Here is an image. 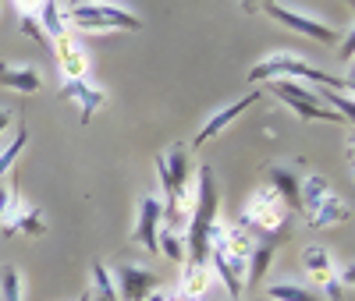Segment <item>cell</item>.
Masks as SVG:
<instances>
[{
    "label": "cell",
    "mask_w": 355,
    "mask_h": 301,
    "mask_svg": "<svg viewBox=\"0 0 355 301\" xmlns=\"http://www.w3.org/2000/svg\"><path fill=\"white\" fill-rule=\"evenodd\" d=\"M11 202H15V188H8V185H0V224H4V217H8V209H11Z\"/></svg>",
    "instance_id": "83f0119b"
},
{
    "label": "cell",
    "mask_w": 355,
    "mask_h": 301,
    "mask_svg": "<svg viewBox=\"0 0 355 301\" xmlns=\"http://www.w3.org/2000/svg\"><path fill=\"white\" fill-rule=\"evenodd\" d=\"M316 100H327L331 103V110L345 120V125H352V89H320L316 93Z\"/></svg>",
    "instance_id": "603a6c76"
},
{
    "label": "cell",
    "mask_w": 355,
    "mask_h": 301,
    "mask_svg": "<svg viewBox=\"0 0 355 301\" xmlns=\"http://www.w3.org/2000/svg\"><path fill=\"white\" fill-rule=\"evenodd\" d=\"M266 298H270V301H323L316 291H306L302 284H295V280L270 284V287H266Z\"/></svg>",
    "instance_id": "ffe728a7"
},
{
    "label": "cell",
    "mask_w": 355,
    "mask_h": 301,
    "mask_svg": "<svg viewBox=\"0 0 355 301\" xmlns=\"http://www.w3.org/2000/svg\"><path fill=\"white\" fill-rule=\"evenodd\" d=\"M21 36H28V39H33V43H40V46H46L50 39L43 36V28H40V21H36V15H21Z\"/></svg>",
    "instance_id": "4316f807"
},
{
    "label": "cell",
    "mask_w": 355,
    "mask_h": 301,
    "mask_svg": "<svg viewBox=\"0 0 355 301\" xmlns=\"http://www.w3.org/2000/svg\"><path fill=\"white\" fill-rule=\"evenodd\" d=\"M4 237H18V234H28V237H43L46 234V220H43V209L40 206H28V202H11L4 224H0Z\"/></svg>",
    "instance_id": "7c38bea8"
},
{
    "label": "cell",
    "mask_w": 355,
    "mask_h": 301,
    "mask_svg": "<svg viewBox=\"0 0 355 301\" xmlns=\"http://www.w3.org/2000/svg\"><path fill=\"white\" fill-rule=\"evenodd\" d=\"M36 21H40V28H43L46 39H61V36L71 33L68 21H64V8L57 4V0H43L40 11H36Z\"/></svg>",
    "instance_id": "ac0fdd59"
},
{
    "label": "cell",
    "mask_w": 355,
    "mask_h": 301,
    "mask_svg": "<svg viewBox=\"0 0 355 301\" xmlns=\"http://www.w3.org/2000/svg\"><path fill=\"white\" fill-rule=\"evenodd\" d=\"M157 252L167 255L171 262H185V234H178V230H167L160 227V237H157Z\"/></svg>",
    "instance_id": "cb8c5ba5"
},
{
    "label": "cell",
    "mask_w": 355,
    "mask_h": 301,
    "mask_svg": "<svg viewBox=\"0 0 355 301\" xmlns=\"http://www.w3.org/2000/svg\"><path fill=\"white\" fill-rule=\"evenodd\" d=\"M0 85H8L15 89V93H40V85H43V75L36 68H28V64H0Z\"/></svg>",
    "instance_id": "2e32d148"
},
{
    "label": "cell",
    "mask_w": 355,
    "mask_h": 301,
    "mask_svg": "<svg viewBox=\"0 0 355 301\" xmlns=\"http://www.w3.org/2000/svg\"><path fill=\"white\" fill-rule=\"evenodd\" d=\"M75 301H93V291H82V294H78Z\"/></svg>",
    "instance_id": "d6a6232c"
},
{
    "label": "cell",
    "mask_w": 355,
    "mask_h": 301,
    "mask_svg": "<svg viewBox=\"0 0 355 301\" xmlns=\"http://www.w3.org/2000/svg\"><path fill=\"white\" fill-rule=\"evenodd\" d=\"M57 43V68H61L64 82H75V78H85L89 75V53L82 50V43L68 33L61 39H53Z\"/></svg>",
    "instance_id": "9a60e30c"
},
{
    "label": "cell",
    "mask_w": 355,
    "mask_h": 301,
    "mask_svg": "<svg viewBox=\"0 0 355 301\" xmlns=\"http://www.w3.org/2000/svg\"><path fill=\"white\" fill-rule=\"evenodd\" d=\"M160 224H164V202L160 195H142L139 202V217H135V230L132 237L139 241V245L150 252V255H160L157 252V237H160Z\"/></svg>",
    "instance_id": "8fae6325"
},
{
    "label": "cell",
    "mask_w": 355,
    "mask_h": 301,
    "mask_svg": "<svg viewBox=\"0 0 355 301\" xmlns=\"http://www.w3.org/2000/svg\"><path fill=\"white\" fill-rule=\"evenodd\" d=\"M110 277H114V287H117L121 301H146L160 291V277L153 269H142L135 262H117Z\"/></svg>",
    "instance_id": "9c48e42d"
},
{
    "label": "cell",
    "mask_w": 355,
    "mask_h": 301,
    "mask_svg": "<svg viewBox=\"0 0 355 301\" xmlns=\"http://www.w3.org/2000/svg\"><path fill=\"white\" fill-rule=\"evenodd\" d=\"M15 4H18V11H21V15H36L43 0H15Z\"/></svg>",
    "instance_id": "f546056e"
},
{
    "label": "cell",
    "mask_w": 355,
    "mask_h": 301,
    "mask_svg": "<svg viewBox=\"0 0 355 301\" xmlns=\"http://www.w3.org/2000/svg\"><path fill=\"white\" fill-rule=\"evenodd\" d=\"M302 269L313 277V284L323 291L327 301H341V277L334 269V255L323 245H306L302 248Z\"/></svg>",
    "instance_id": "30bf717a"
},
{
    "label": "cell",
    "mask_w": 355,
    "mask_h": 301,
    "mask_svg": "<svg viewBox=\"0 0 355 301\" xmlns=\"http://www.w3.org/2000/svg\"><path fill=\"white\" fill-rule=\"evenodd\" d=\"M15 125H18V131H15V138L4 145V149H0V177H4L11 167H15V160L21 156V149H25V142H28V125H25V120L18 117L15 120Z\"/></svg>",
    "instance_id": "7402d4cb"
},
{
    "label": "cell",
    "mask_w": 355,
    "mask_h": 301,
    "mask_svg": "<svg viewBox=\"0 0 355 301\" xmlns=\"http://www.w3.org/2000/svg\"><path fill=\"white\" fill-rule=\"evenodd\" d=\"M61 96L64 100H71L75 107H78V113H82V125H89V117H93L103 103H107V93L100 85H93L89 78H75V82H64L61 85Z\"/></svg>",
    "instance_id": "4fadbf2b"
},
{
    "label": "cell",
    "mask_w": 355,
    "mask_h": 301,
    "mask_svg": "<svg viewBox=\"0 0 355 301\" xmlns=\"http://www.w3.org/2000/svg\"><path fill=\"white\" fill-rule=\"evenodd\" d=\"M270 93H274L284 107H291L302 120H323V125H341V117H338L331 107H323V100H316V93H313V89H306L302 82H284V78H277V82H270Z\"/></svg>",
    "instance_id": "52a82bcc"
},
{
    "label": "cell",
    "mask_w": 355,
    "mask_h": 301,
    "mask_svg": "<svg viewBox=\"0 0 355 301\" xmlns=\"http://www.w3.org/2000/svg\"><path fill=\"white\" fill-rule=\"evenodd\" d=\"M299 209L313 227H334L348 220V206L341 202V195L331 188V181L323 174H306L299 181Z\"/></svg>",
    "instance_id": "277c9868"
},
{
    "label": "cell",
    "mask_w": 355,
    "mask_h": 301,
    "mask_svg": "<svg viewBox=\"0 0 355 301\" xmlns=\"http://www.w3.org/2000/svg\"><path fill=\"white\" fill-rule=\"evenodd\" d=\"M0 301H21V273L15 266H0Z\"/></svg>",
    "instance_id": "484cf974"
},
{
    "label": "cell",
    "mask_w": 355,
    "mask_h": 301,
    "mask_svg": "<svg viewBox=\"0 0 355 301\" xmlns=\"http://www.w3.org/2000/svg\"><path fill=\"white\" fill-rule=\"evenodd\" d=\"M263 8H266V15H270L274 21H281L284 28H295V33H302V36L323 43V46H334V43L341 39V28L320 21V18H313V15H302V11H295V8H284V4H277V0H266Z\"/></svg>",
    "instance_id": "ba28073f"
},
{
    "label": "cell",
    "mask_w": 355,
    "mask_h": 301,
    "mask_svg": "<svg viewBox=\"0 0 355 301\" xmlns=\"http://www.w3.org/2000/svg\"><path fill=\"white\" fill-rule=\"evenodd\" d=\"M252 234L242 224H214L210 234V252H206V262L220 277V284L227 287L231 301H242L245 294V266H249V252H252Z\"/></svg>",
    "instance_id": "6da1fadb"
},
{
    "label": "cell",
    "mask_w": 355,
    "mask_h": 301,
    "mask_svg": "<svg viewBox=\"0 0 355 301\" xmlns=\"http://www.w3.org/2000/svg\"><path fill=\"white\" fill-rule=\"evenodd\" d=\"M93 291H96V301H121L117 298V287H114V277L103 262L93 266Z\"/></svg>",
    "instance_id": "d4e9b609"
},
{
    "label": "cell",
    "mask_w": 355,
    "mask_h": 301,
    "mask_svg": "<svg viewBox=\"0 0 355 301\" xmlns=\"http://www.w3.org/2000/svg\"><path fill=\"white\" fill-rule=\"evenodd\" d=\"M266 185H274V192L284 199L288 209H299V177H295L291 167L274 163V167H270V181H266Z\"/></svg>",
    "instance_id": "d6986e66"
},
{
    "label": "cell",
    "mask_w": 355,
    "mask_h": 301,
    "mask_svg": "<svg viewBox=\"0 0 355 301\" xmlns=\"http://www.w3.org/2000/svg\"><path fill=\"white\" fill-rule=\"evenodd\" d=\"M270 259H274V241L252 245V252H249V266H245V284L263 280V273H266V266H270Z\"/></svg>",
    "instance_id": "44dd1931"
},
{
    "label": "cell",
    "mask_w": 355,
    "mask_h": 301,
    "mask_svg": "<svg viewBox=\"0 0 355 301\" xmlns=\"http://www.w3.org/2000/svg\"><path fill=\"white\" fill-rule=\"evenodd\" d=\"M15 120H18V117H15L11 110H4V107H0V138H4V131L15 125Z\"/></svg>",
    "instance_id": "f1b7e54d"
},
{
    "label": "cell",
    "mask_w": 355,
    "mask_h": 301,
    "mask_svg": "<svg viewBox=\"0 0 355 301\" xmlns=\"http://www.w3.org/2000/svg\"><path fill=\"white\" fill-rule=\"evenodd\" d=\"M259 4H266V0H245V11H256Z\"/></svg>",
    "instance_id": "1f68e13d"
},
{
    "label": "cell",
    "mask_w": 355,
    "mask_h": 301,
    "mask_svg": "<svg viewBox=\"0 0 355 301\" xmlns=\"http://www.w3.org/2000/svg\"><path fill=\"white\" fill-rule=\"evenodd\" d=\"M217 206H220V188L210 167H199V177L192 181V217L185 227V262H206L210 252V234L217 224Z\"/></svg>",
    "instance_id": "7a4b0ae2"
},
{
    "label": "cell",
    "mask_w": 355,
    "mask_h": 301,
    "mask_svg": "<svg viewBox=\"0 0 355 301\" xmlns=\"http://www.w3.org/2000/svg\"><path fill=\"white\" fill-rule=\"evenodd\" d=\"M68 8H78V4H103V0H64Z\"/></svg>",
    "instance_id": "4dcf8cb0"
},
{
    "label": "cell",
    "mask_w": 355,
    "mask_h": 301,
    "mask_svg": "<svg viewBox=\"0 0 355 301\" xmlns=\"http://www.w3.org/2000/svg\"><path fill=\"white\" fill-rule=\"evenodd\" d=\"M239 224H242L249 234H252V230H259V234H277V230L288 224V206H284V199L274 192V185H259V188L249 195Z\"/></svg>",
    "instance_id": "8992f818"
},
{
    "label": "cell",
    "mask_w": 355,
    "mask_h": 301,
    "mask_svg": "<svg viewBox=\"0 0 355 301\" xmlns=\"http://www.w3.org/2000/svg\"><path fill=\"white\" fill-rule=\"evenodd\" d=\"M277 78H284V82H316L320 89H352L348 78H338L331 71H323V68L309 64L302 53H291V50L263 57L259 64L249 71V85H256V82H277Z\"/></svg>",
    "instance_id": "3957f363"
},
{
    "label": "cell",
    "mask_w": 355,
    "mask_h": 301,
    "mask_svg": "<svg viewBox=\"0 0 355 301\" xmlns=\"http://www.w3.org/2000/svg\"><path fill=\"white\" fill-rule=\"evenodd\" d=\"M64 21L78 33H139L142 28V18L121 4H78V8H64Z\"/></svg>",
    "instance_id": "5b68a950"
},
{
    "label": "cell",
    "mask_w": 355,
    "mask_h": 301,
    "mask_svg": "<svg viewBox=\"0 0 355 301\" xmlns=\"http://www.w3.org/2000/svg\"><path fill=\"white\" fill-rule=\"evenodd\" d=\"M256 100H259V93H245V96L234 100L231 107H220V110H217V113H214V117L206 120V125H202L199 131H196V138H192V142H196V145H206L214 135H220V131L231 125V120H239V113H245L249 107H256Z\"/></svg>",
    "instance_id": "5bb4252c"
},
{
    "label": "cell",
    "mask_w": 355,
    "mask_h": 301,
    "mask_svg": "<svg viewBox=\"0 0 355 301\" xmlns=\"http://www.w3.org/2000/svg\"><path fill=\"white\" fill-rule=\"evenodd\" d=\"M210 277H214V269H210V262H185V269H182V280H178V294H185V298H196V301H202V294H206V287H210Z\"/></svg>",
    "instance_id": "e0dca14e"
}]
</instances>
